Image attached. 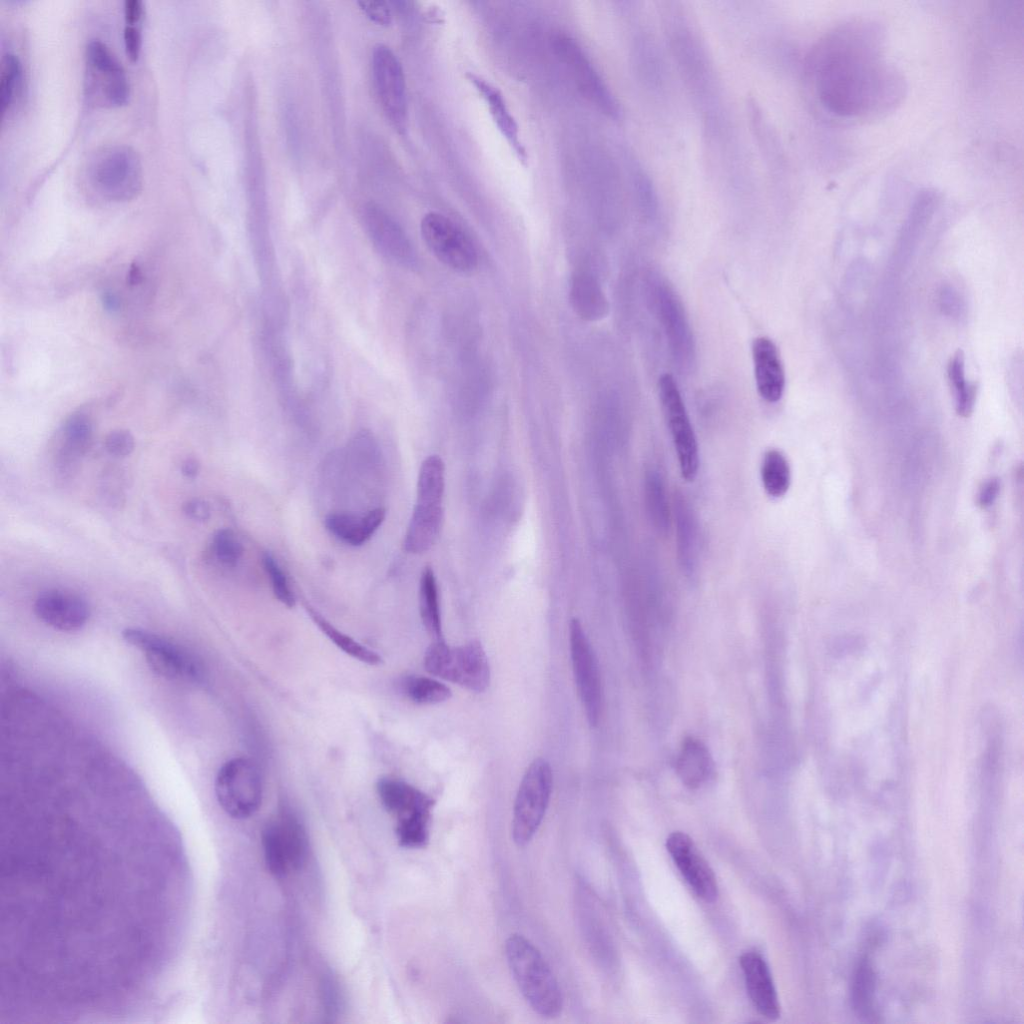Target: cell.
<instances>
[{"mask_svg":"<svg viewBox=\"0 0 1024 1024\" xmlns=\"http://www.w3.org/2000/svg\"><path fill=\"white\" fill-rule=\"evenodd\" d=\"M813 76L821 103L847 118L886 112L905 90L901 72L887 58L884 31L870 19L849 20L829 32L815 51Z\"/></svg>","mask_w":1024,"mask_h":1024,"instance_id":"1","label":"cell"},{"mask_svg":"<svg viewBox=\"0 0 1024 1024\" xmlns=\"http://www.w3.org/2000/svg\"><path fill=\"white\" fill-rule=\"evenodd\" d=\"M505 956L511 974L531 1009L546 1019L558 1017L563 1009L559 983L540 951L520 934L505 942Z\"/></svg>","mask_w":1024,"mask_h":1024,"instance_id":"2","label":"cell"},{"mask_svg":"<svg viewBox=\"0 0 1024 1024\" xmlns=\"http://www.w3.org/2000/svg\"><path fill=\"white\" fill-rule=\"evenodd\" d=\"M444 490V462L438 455H430L419 470L417 499L403 542L407 552L424 553L438 539L444 514Z\"/></svg>","mask_w":1024,"mask_h":1024,"instance_id":"3","label":"cell"},{"mask_svg":"<svg viewBox=\"0 0 1024 1024\" xmlns=\"http://www.w3.org/2000/svg\"><path fill=\"white\" fill-rule=\"evenodd\" d=\"M376 790L383 807L396 818L395 832L399 845L405 848L425 846L429 839L433 800L396 778L379 779Z\"/></svg>","mask_w":1024,"mask_h":1024,"instance_id":"4","label":"cell"},{"mask_svg":"<svg viewBox=\"0 0 1024 1024\" xmlns=\"http://www.w3.org/2000/svg\"><path fill=\"white\" fill-rule=\"evenodd\" d=\"M92 188L110 201H128L141 191L143 174L137 152L127 145H112L97 151L88 164Z\"/></svg>","mask_w":1024,"mask_h":1024,"instance_id":"5","label":"cell"},{"mask_svg":"<svg viewBox=\"0 0 1024 1024\" xmlns=\"http://www.w3.org/2000/svg\"><path fill=\"white\" fill-rule=\"evenodd\" d=\"M424 667L431 675L475 692L485 691L490 683L488 658L478 641L449 647L443 639L435 640L425 652Z\"/></svg>","mask_w":1024,"mask_h":1024,"instance_id":"6","label":"cell"},{"mask_svg":"<svg viewBox=\"0 0 1024 1024\" xmlns=\"http://www.w3.org/2000/svg\"><path fill=\"white\" fill-rule=\"evenodd\" d=\"M552 769L545 759H535L519 785L514 807L511 835L518 847L526 846L536 834L545 816L552 793Z\"/></svg>","mask_w":1024,"mask_h":1024,"instance_id":"7","label":"cell"},{"mask_svg":"<svg viewBox=\"0 0 1024 1024\" xmlns=\"http://www.w3.org/2000/svg\"><path fill=\"white\" fill-rule=\"evenodd\" d=\"M123 639L140 650L151 670L170 680L201 682L204 668L200 660L182 645L140 628H126Z\"/></svg>","mask_w":1024,"mask_h":1024,"instance_id":"8","label":"cell"},{"mask_svg":"<svg viewBox=\"0 0 1024 1024\" xmlns=\"http://www.w3.org/2000/svg\"><path fill=\"white\" fill-rule=\"evenodd\" d=\"M267 869L284 876L301 869L308 857V836L303 823L288 810L270 820L261 833Z\"/></svg>","mask_w":1024,"mask_h":1024,"instance_id":"9","label":"cell"},{"mask_svg":"<svg viewBox=\"0 0 1024 1024\" xmlns=\"http://www.w3.org/2000/svg\"><path fill=\"white\" fill-rule=\"evenodd\" d=\"M215 795L230 817L245 819L252 816L259 809L263 796L262 778L257 766L246 758L225 762L215 778Z\"/></svg>","mask_w":1024,"mask_h":1024,"instance_id":"10","label":"cell"},{"mask_svg":"<svg viewBox=\"0 0 1024 1024\" xmlns=\"http://www.w3.org/2000/svg\"><path fill=\"white\" fill-rule=\"evenodd\" d=\"M658 391L681 476L692 482L698 475L699 447L678 385L671 374L665 373L659 378Z\"/></svg>","mask_w":1024,"mask_h":1024,"instance_id":"11","label":"cell"},{"mask_svg":"<svg viewBox=\"0 0 1024 1024\" xmlns=\"http://www.w3.org/2000/svg\"><path fill=\"white\" fill-rule=\"evenodd\" d=\"M420 231L431 253L448 268L470 272L476 267L478 257L474 245L445 215L427 213L421 220Z\"/></svg>","mask_w":1024,"mask_h":1024,"instance_id":"12","label":"cell"},{"mask_svg":"<svg viewBox=\"0 0 1024 1024\" xmlns=\"http://www.w3.org/2000/svg\"><path fill=\"white\" fill-rule=\"evenodd\" d=\"M371 71L379 103L391 123L404 131L407 121V92L402 65L394 52L377 44L371 54Z\"/></svg>","mask_w":1024,"mask_h":1024,"instance_id":"13","label":"cell"},{"mask_svg":"<svg viewBox=\"0 0 1024 1024\" xmlns=\"http://www.w3.org/2000/svg\"><path fill=\"white\" fill-rule=\"evenodd\" d=\"M570 653L578 693L591 726L597 725L602 705L601 681L596 657L582 624L576 618L569 626Z\"/></svg>","mask_w":1024,"mask_h":1024,"instance_id":"14","label":"cell"},{"mask_svg":"<svg viewBox=\"0 0 1024 1024\" xmlns=\"http://www.w3.org/2000/svg\"><path fill=\"white\" fill-rule=\"evenodd\" d=\"M553 50L563 63L581 94L609 115L617 113L615 102L578 43L559 34L553 38Z\"/></svg>","mask_w":1024,"mask_h":1024,"instance_id":"15","label":"cell"},{"mask_svg":"<svg viewBox=\"0 0 1024 1024\" xmlns=\"http://www.w3.org/2000/svg\"><path fill=\"white\" fill-rule=\"evenodd\" d=\"M666 848L694 893L706 902L715 901L718 896L716 877L690 836L675 831L667 837Z\"/></svg>","mask_w":1024,"mask_h":1024,"instance_id":"16","label":"cell"},{"mask_svg":"<svg viewBox=\"0 0 1024 1024\" xmlns=\"http://www.w3.org/2000/svg\"><path fill=\"white\" fill-rule=\"evenodd\" d=\"M34 612L45 624L68 632L82 628L90 616V608L85 599L57 589L39 594L34 603Z\"/></svg>","mask_w":1024,"mask_h":1024,"instance_id":"17","label":"cell"},{"mask_svg":"<svg viewBox=\"0 0 1024 1024\" xmlns=\"http://www.w3.org/2000/svg\"><path fill=\"white\" fill-rule=\"evenodd\" d=\"M748 995L756 1010L768 1020L780 1016V1005L769 967L761 954L747 951L739 959Z\"/></svg>","mask_w":1024,"mask_h":1024,"instance_id":"18","label":"cell"},{"mask_svg":"<svg viewBox=\"0 0 1024 1024\" xmlns=\"http://www.w3.org/2000/svg\"><path fill=\"white\" fill-rule=\"evenodd\" d=\"M467 78L484 101L492 121L502 137L506 140L516 158L523 165H526L528 155L520 138L519 126L510 112L501 91L490 82L474 73H467Z\"/></svg>","mask_w":1024,"mask_h":1024,"instance_id":"19","label":"cell"},{"mask_svg":"<svg viewBox=\"0 0 1024 1024\" xmlns=\"http://www.w3.org/2000/svg\"><path fill=\"white\" fill-rule=\"evenodd\" d=\"M752 358L759 395L769 403L778 402L785 389V373L776 345L768 337L755 338Z\"/></svg>","mask_w":1024,"mask_h":1024,"instance_id":"20","label":"cell"},{"mask_svg":"<svg viewBox=\"0 0 1024 1024\" xmlns=\"http://www.w3.org/2000/svg\"><path fill=\"white\" fill-rule=\"evenodd\" d=\"M364 225L376 245L397 261L413 259L410 243L398 224L378 205L373 203L363 210Z\"/></svg>","mask_w":1024,"mask_h":1024,"instance_id":"21","label":"cell"},{"mask_svg":"<svg viewBox=\"0 0 1024 1024\" xmlns=\"http://www.w3.org/2000/svg\"><path fill=\"white\" fill-rule=\"evenodd\" d=\"M677 556L683 573L695 577L699 563V533L695 514L681 493L674 496Z\"/></svg>","mask_w":1024,"mask_h":1024,"instance_id":"22","label":"cell"},{"mask_svg":"<svg viewBox=\"0 0 1024 1024\" xmlns=\"http://www.w3.org/2000/svg\"><path fill=\"white\" fill-rule=\"evenodd\" d=\"M385 509L375 508L365 515L331 513L324 523L327 530L342 542L360 546L366 543L385 519Z\"/></svg>","mask_w":1024,"mask_h":1024,"instance_id":"23","label":"cell"},{"mask_svg":"<svg viewBox=\"0 0 1024 1024\" xmlns=\"http://www.w3.org/2000/svg\"><path fill=\"white\" fill-rule=\"evenodd\" d=\"M92 435L93 426L87 414L75 412L66 419L62 430L63 443L57 455V464L62 471L69 470L85 454Z\"/></svg>","mask_w":1024,"mask_h":1024,"instance_id":"24","label":"cell"},{"mask_svg":"<svg viewBox=\"0 0 1024 1024\" xmlns=\"http://www.w3.org/2000/svg\"><path fill=\"white\" fill-rule=\"evenodd\" d=\"M88 71V90L97 102L109 107L127 103L130 88L121 63L106 69L88 67Z\"/></svg>","mask_w":1024,"mask_h":1024,"instance_id":"25","label":"cell"},{"mask_svg":"<svg viewBox=\"0 0 1024 1024\" xmlns=\"http://www.w3.org/2000/svg\"><path fill=\"white\" fill-rule=\"evenodd\" d=\"M712 771L713 760L708 748L698 739L686 738L676 761V773L683 784L698 788L708 780Z\"/></svg>","mask_w":1024,"mask_h":1024,"instance_id":"26","label":"cell"},{"mask_svg":"<svg viewBox=\"0 0 1024 1024\" xmlns=\"http://www.w3.org/2000/svg\"><path fill=\"white\" fill-rule=\"evenodd\" d=\"M569 297L574 311L582 319L595 321L607 312V301L598 282L586 272L573 275Z\"/></svg>","mask_w":1024,"mask_h":1024,"instance_id":"27","label":"cell"},{"mask_svg":"<svg viewBox=\"0 0 1024 1024\" xmlns=\"http://www.w3.org/2000/svg\"><path fill=\"white\" fill-rule=\"evenodd\" d=\"M760 477L766 494L771 498L783 497L791 484V469L784 454L777 449L767 450L761 461Z\"/></svg>","mask_w":1024,"mask_h":1024,"instance_id":"28","label":"cell"},{"mask_svg":"<svg viewBox=\"0 0 1024 1024\" xmlns=\"http://www.w3.org/2000/svg\"><path fill=\"white\" fill-rule=\"evenodd\" d=\"M645 502L649 518L660 533H665L670 526V508L667 500L665 484L658 470L649 469L644 479Z\"/></svg>","mask_w":1024,"mask_h":1024,"instance_id":"29","label":"cell"},{"mask_svg":"<svg viewBox=\"0 0 1024 1024\" xmlns=\"http://www.w3.org/2000/svg\"><path fill=\"white\" fill-rule=\"evenodd\" d=\"M420 615L427 632L435 640H442L441 615L437 582L433 570L426 567L419 586Z\"/></svg>","mask_w":1024,"mask_h":1024,"instance_id":"30","label":"cell"},{"mask_svg":"<svg viewBox=\"0 0 1024 1024\" xmlns=\"http://www.w3.org/2000/svg\"><path fill=\"white\" fill-rule=\"evenodd\" d=\"M947 374L955 399L956 412L962 417H968L974 409L978 388L975 382L966 379L965 357L961 350L951 357Z\"/></svg>","mask_w":1024,"mask_h":1024,"instance_id":"31","label":"cell"},{"mask_svg":"<svg viewBox=\"0 0 1024 1024\" xmlns=\"http://www.w3.org/2000/svg\"><path fill=\"white\" fill-rule=\"evenodd\" d=\"M306 611L322 633L343 652L369 665H378L382 662V658L377 652L338 630L314 608L306 605Z\"/></svg>","mask_w":1024,"mask_h":1024,"instance_id":"32","label":"cell"},{"mask_svg":"<svg viewBox=\"0 0 1024 1024\" xmlns=\"http://www.w3.org/2000/svg\"><path fill=\"white\" fill-rule=\"evenodd\" d=\"M400 687L407 698L418 704H437L451 697L448 686L425 676H407L402 679Z\"/></svg>","mask_w":1024,"mask_h":1024,"instance_id":"33","label":"cell"},{"mask_svg":"<svg viewBox=\"0 0 1024 1024\" xmlns=\"http://www.w3.org/2000/svg\"><path fill=\"white\" fill-rule=\"evenodd\" d=\"M874 978L869 960L864 958L857 968L852 992L854 1008L863 1017L871 1015Z\"/></svg>","mask_w":1024,"mask_h":1024,"instance_id":"34","label":"cell"},{"mask_svg":"<svg viewBox=\"0 0 1024 1024\" xmlns=\"http://www.w3.org/2000/svg\"><path fill=\"white\" fill-rule=\"evenodd\" d=\"M21 63L18 57L12 53H7L2 57L1 60V75H0V104L2 112L5 113L10 108L15 91L21 80Z\"/></svg>","mask_w":1024,"mask_h":1024,"instance_id":"35","label":"cell"},{"mask_svg":"<svg viewBox=\"0 0 1024 1024\" xmlns=\"http://www.w3.org/2000/svg\"><path fill=\"white\" fill-rule=\"evenodd\" d=\"M212 549L217 560L228 567L236 566L243 554L241 542L228 528L219 529L214 533Z\"/></svg>","mask_w":1024,"mask_h":1024,"instance_id":"36","label":"cell"},{"mask_svg":"<svg viewBox=\"0 0 1024 1024\" xmlns=\"http://www.w3.org/2000/svg\"><path fill=\"white\" fill-rule=\"evenodd\" d=\"M262 563L268 574L275 597L285 606L293 607L296 599L282 568L270 553H264Z\"/></svg>","mask_w":1024,"mask_h":1024,"instance_id":"37","label":"cell"},{"mask_svg":"<svg viewBox=\"0 0 1024 1024\" xmlns=\"http://www.w3.org/2000/svg\"><path fill=\"white\" fill-rule=\"evenodd\" d=\"M322 1001L325 1013L328 1017H337L342 1007V993L337 980L330 974L325 975L322 981Z\"/></svg>","mask_w":1024,"mask_h":1024,"instance_id":"38","label":"cell"},{"mask_svg":"<svg viewBox=\"0 0 1024 1024\" xmlns=\"http://www.w3.org/2000/svg\"><path fill=\"white\" fill-rule=\"evenodd\" d=\"M104 446L109 454L117 457H125L134 450L135 441L129 431L118 429L111 431L105 437Z\"/></svg>","mask_w":1024,"mask_h":1024,"instance_id":"39","label":"cell"},{"mask_svg":"<svg viewBox=\"0 0 1024 1024\" xmlns=\"http://www.w3.org/2000/svg\"><path fill=\"white\" fill-rule=\"evenodd\" d=\"M363 13L374 23L387 26L391 23V12L388 3L377 0L359 1Z\"/></svg>","mask_w":1024,"mask_h":1024,"instance_id":"40","label":"cell"},{"mask_svg":"<svg viewBox=\"0 0 1024 1024\" xmlns=\"http://www.w3.org/2000/svg\"><path fill=\"white\" fill-rule=\"evenodd\" d=\"M124 43L129 59L133 62L137 61L141 50L140 30L133 25H127L124 29Z\"/></svg>","mask_w":1024,"mask_h":1024,"instance_id":"41","label":"cell"},{"mask_svg":"<svg viewBox=\"0 0 1024 1024\" xmlns=\"http://www.w3.org/2000/svg\"><path fill=\"white\" fill-rule=\"evenodd\" d=\"M182 510L186 516L196 521H206L211 515L209 504L199 498H193L183 503Z\"/></svg>","mask_w":1024,"mask_h":1024,"instance_id":"42","label":"cell"},{"mask_svg":"<svg viewBox=\"0 0 1024 1024\" xmlns=\"http://www.w3.org/2000/svg\"><path fill=\"white\" fill-rule=\"evenodd\" d=\"M999 482L995 479L987 481L980 490L978 502L982 507L990 506L997 498Z\"/></svg>","mask_w":1024,"mask_h":1024,"instance_id":"43","label":"cell"},{"mask_svg":"<svg viewBox=\"0 0 1024 1024\" xmlns=\"http://www.w3.org/2000/svg\"><path fill=\"white\" fill-rule=\"evenodd\" d=\"M143 12L140 0H126L124 3V14L127 25H133L139 21Z\"/></svg>","mask_w":1024,"mask_h":1024,"instance_id":"44","label":"cell"},{"mask_svg":"<svg viewBox=\"0 0 1024 1024\" xmlns=\"http://www.w3.org/2000/svg\"><path fill=\"white\" fill-rule=\"evenodd\" d=\"M199 468L200 466L196 459L188 458L183 462L181 466V472L186 477L194 478L199 473Z\"/></svg>","mask_w":1024,"mask_h":1024,"instance_id":"45","label":"cell"},{"mask_svg":"<svg viewBox=\"0 0 1024 1024\" xmlns=\"http://www.w3.org/2000/svg\"><path fill=\"white\" fill-rule=\"evenodd\" d=\"M119 304H120L119 299H118V297L115 294L110 293V292L104 293V295H103V305L105 306L106 309H108L110 311H115V310H117L119 308Z\"/></svg>","mask_w":1024,"mask_h":1024,"instance_id":"46","label":"cell"},{"mask_svg":"<svg viewBox=\"0 0 1024 1024\" xmlns=\"http://www.w3.org/2000/svg\"><path fill=\"white\" fill-rule=\"evenodd\" d=\"M140 279H141V272H140L139 268L138 267L131 268V270L129 272V275H128L129 282L131 284H136V283H138L140 281Z\"/></svg>","mask_w":1024,"mask_h":1024,"instance_id":"47","label":"cell"}]
</instances>
